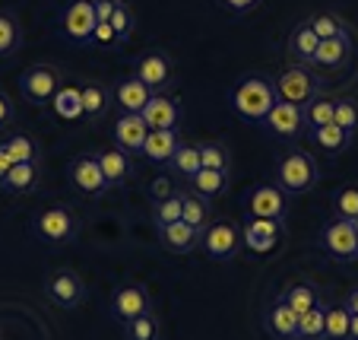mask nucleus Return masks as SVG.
I'll return each mask as SVG.
<instances>
[{"mask_svg":"<svg viewBox=\"0 0 358 340\" xmlns=\"http://www.w3.org/2000/svg\"><path fill=\"white\" fill-rule=\"evenodd\" d=\"M333 121L343 130H349L352 137L358 134V102L352 95H336V111H333Z\"/></svg>","mask_w":358,"mask_h":340,"instance_id":"41","label":"nucleus"},{"mask_svg":"<svg viewBox=\"0 0 358 340\" xmlns=\"http://www.w3.org/2000/svg\"><path fill=\"white\" fill-rule=\"evenodd\" d=\"M317 45H320V39L308 26V20H301L298 26H292L289 39H285V57H289V64H308L311 67V57L317 51Z\"/></svg>","mask_w":358,"mask_h":340,"instance_id":"23","label":"nucleus"},{"mask_svg":"<svg viewBox=\"0 0 358 340\" xmlns=\"http://www.w3.org/2000/svg\"><path fill=\"white\" fill-rule=\"evenodd\" d=\"M324 318H327V340H349L352 312L343 302H324Z\"/></svg>","mask_w":358,"mask_h":340,"instance_id":"33","label":"nucleus"},{"mask_svg":"<svg viewBox=\"0 0 358 340\" xmlns=\"http://www.w3.org/2000/svg\"><path fill=\"white\" fill-rule=\"evenodd\" d=\"M273 89H276V99H282V102L308 105L320 95V74L308 64H289L273 76Z\"/></svg>","mask_w":358,"mask_h":340,"instance_id":"3","label":"nucleus"},{"mask_svg":"<svg viewBox=\"0 0 358 340\" xmlns=\"http://www.w3.org/2000/svg\"><path fill=\"white\" fill-rule=\"evenodd\" d=\"M149 124L143 121L140 111H121L115 118V128H111V137H115V147H121L130 156H140L143 143H146Z\"/></svg>","mask_w":358,"mask_h":340,"instance_id":"17","label":"nucleus"},{"mask_svg":"<svg viewBox=\"0 0 358 340\" xmlns=\"http://www.w3.org/2000/svg\"><path fill=\"white\" fill-rule=\"evenodd\" d=\"M16 121V102L0 89V130H7Z\"/></svg>","mask_w":358,"mask_h":340,"instance_id":"46","label":"nucleus"},{"mask_svg":"<svg viewBox=\"0 0 358 340\" xmlns=\"http://www.w3.org/2000/svg\"><path fill=\"white\" fill-rule=\"evenodd\" d=\"M345 306H349V312L358 315V286H352L349 293H345Z\"/></svg>","mask_w":358,"mask_h":340,"instance_id":"49","label":"nucleus"},{"mask_svg":"<svg viewBox=\"0 0 358 340\" xmlns=\"http://www.w3.org/2000/svg\"><path fill=\"white\" fill-rule=\"evenodd\" d=\"M181 200H184L181 219H184L187 226H194V229L203 236V232H206V226L213 223V207H210V200L200 198V194H194V191H184Z\"/></svg>","mask_w":358,"mask_h":340,"instance_id":"30","label":"nucleus"},{"mask_svg":"<svg viewBox=\"0 0 358 340\" xmlns=\"http://www.w3.org/2000/svg\"><path fill=\"white\" fill-rule=\"evenodd\" d=\"M260 4H264V0H219V7L229 10V13H235V16L254 13V10H257Z\"/></svg>","mask_w":358,"mask_h":340,"instance_id":"45","label":"nucleus"},{"mask_svg":"<svg viewBox=\"0 0 358 340\" xmlns=\"http://www.w3.org/2000/svg\"><path fill=\"white\" fill-rule=\"evenodd\" d=\"M200 245H203V252H206V258H213V261H235L244 248L241 223L213 219V223L206 226V232L200 236Z\"/></svg>","mask_w":358,"mask_h":340,"instance_id":"7","label":"nucleus"},{"mask_svg":"<svg viewBox=\"0 0 358 340\" xmlns=\"http://www.w3.org/2000/svg\"><path fill=\"white\" fill-rule=\"evenodd\" d=\"M124 337L127 340H162V318H159L156 308L140 315V318L124 321Z\"/></svg>","mask_w":358,"mask_h":340,"instance_id":"34","label":"nucleus"},{"mask_svg":"<svg viewBox=\"0 0 358 340\" xmlns=\"http://www.w3.org/2000/svg\"><path fill=\"white\" fill-rule=\"evenodd\" d=\"M146 312H152V296H149L146 286L136 283V280L117 286L115 296H111V315H115L121 325L130 318H140V315H146Z\"/></svg>","mask_w":358,"mask_h":340,"instance_id":"15","label":"nucleus"},{"mask_svg":"<svg viewBox=\"0 0 358 340\" xmlns=\"http://www.w3.org/2000/svg\"><path fill=\"white\" fill-rule=\"evenodd\" d=\"M99 165L101 172H105V178H108L111 188H124V184L134 182V156L130 153H124L121 147H105V150L99 153Z\"/></svg>","mask_w":358,"mask_h":340,"instance_id":"21","label":"nucleus"},{"mask_svg":"<svg viewBox=\"0 0 358 340\" xmlns=\"http://www.w3.org/2000/svg\"><path fill=\"white\" fill-rule=\"evenodd\" d=\"M67 178H70V188L83 198H101V194H108L111 184L105 178L99 165V156H89V153H80V156L70 159V169H67Z\"/></svg>","mask_w":358,"mask_h":340,"instance_id":"8","label":"nucleus"},{"mask_svg":"<svg viewBox=\"0 0 358 340\" xmlns=\"http://www.w3.org/2000/svg\"><path fill=\"white\" fill-rule=\"evenodd\" d=\"M22 48V26L13 13L0 10V57H13Z\"/></svg>","mask_w":358,"mask_h":340,"instance_id":"36","label":"nucleus"},{"mask_svg":"<svg viewBox=\"0 0 358 340\" xmlns=\"http://www.w3.org/2000/svg\"><path fill=\"white\" fill-rule=\"evenodd\" d=\"M349 340H358V315L352 312V325H349Z\"/></svg>","mask_w":358,"mask_h":340,"instance_id":"50","label":"nucleus"},{"mask_svg":"<svg viewBox=\"0 0 358 340\" xmlns=\"http://www.w3.org/2000/svg\"><path fill=\"white\" fill-rule=\"evenodd\" d=\"M165 169H169L175 178H184V182H190V178H194L196 172L203 169V163H200V143L181 140V147L175 150V156L169 159V165H165Z\"/></svg>","mask_w":358,"mask_h":340,"instance_id":"29","label":"nucleus"},{"mask_svg":"<svg viewBox=\"0 0 358 340\" xmlns=\"http://www.w3.org/2000/svg\"><path fill=\"white\" fill-rule=\"evenodd\" d=\"M45 299L55 302L57 308L70 312V308H80L83 299H86V280L73 271V267H57L45 277Z\"/></svg>","mask_w":358,"mask_h":340,"instance_id":"6","label":"nucleus"},{"mask_svg":"<svg viewBox=\"0 0 358 340\" xmlns=\"http://www.w3.org/2000/svg\"><path fill=\"white\" fill-rule=\"evenodd\" d=\"M285 236V223L282 219H260V217H248L241 223V242L248 252L254 254H270L279 248Z\"/></svg>","mask_w":358,"mask_h":340,"instance_id":"12","label":"nucleus"},{"mask_svg":"<svg viewBox=\"0 0 358 340\" xmlns=\"http://www.w3.org/2000/svg\"><path fill=\"white\" fill-rule=\"evenodd\" d=\"M156 236H159V245L171 254H190L196 245H200V232H196L194 226H187L184 219L156 226Z\"/></svg>","mask_w":358,"mask_h":340,"instance_id":"20","label":"nucleus"},{"mask_svg":"<svg viewBox=\"0 0 358 340\" xmlns=\"http://www.w3.org/2000/svg\"><path fill=\"white\" fill-rule=\"evenodd\" d=\"M115 105L111 99V89L105 86L101 80H83L80 83V115L86 121H101V118L108 115V109Z\"/></svg>","mask_w":358,"mask_h":340,"instance_id":"19","label":"nucleus"},{"mask_svg":"<svg viewBox=\"0 0 358 340\" xmlns=\"http://www.w3.org/2000/svg\"><path fill=\"white\" fill-rule=\"evenodd\" d=\"M134 76L152 93H169L175 86V61L165 51H146L134 61Z\"/></svg>","mask_w":358,"mask_h":340,"instance_id":"10","label":"nucleus"},{"mask_svg":"<svg viewBox=\"0 0 358 340\" xmlns=\"http://www.w3.org/2000/svg\"><path fill=\"white\" fill-rule=\"evenodd\" d=\"M13 169V156H10V150L3 147V140H0V182H3V175Z\"/></svg>","mask_w":358,"mask_h":340,"instance_id":"48","label":"nucleus"},{"mask_svg":"<svg viewBox=\"0 0 358 340\" xmlns=\"http://www.w3.org/2000/svg\"><path fill=\"white\" fill-rule=\"evenodd\" d=\"M92 41H99V45H117L111 22H99V26H95V32H92Z\"/></svg>","mask_w":358,"mask_h":340,"instance_id":"47","label":"nucleus"},{"mask_svg":"<svg viewBox=\"0 0 358 340\" xmlns=\"http://www.w3.org/2000/svg\"><path fill=\"white\" fill-rule=\"evenodd\" d=\"M146 194L152 198V204H156V200H165V198L175 194V182H171L169 175H159V178H152V182L146 184Z\"/></svg>","mask_w":358,"mask_h":340,"instance_id":"44","label":"nucleus"},{"mask_svg":"<svg viewBox=\"0 0 358 340\" xmlns=\"http://www.w3.org/2000/svg\"><path fill=\"white\" fill-rule=\"evenodd\" d=\"M200 163L203 169L231 172V150L222 140H200Z\"/></svg>","mask_w":358,"mask_h":340,"instance_id":"37","label":"nucleus"},{"mask_svg":"<svg viewBox=\"0 0 358 340\" xmlns=\"http://www.w3.org/2000/svg\"><path fill=\"white\" fill-rule=\"evenodd\" d=\"M64 86V74L55 64H32L22 70L20 76V93L26 102H32L35 109H45Z\"/></svg>","mask_w":358,"mask_h":340,"instance_id":"5","label":"nucleus"},{"mask_svg":"<svg viewBox=\"0 0 358 340\" xmlns=\"http://www.w3.org/2000/svg\"><path fill=\"white\" fill-rule=\"evenodd\" d=\"M38 184H41V159H35V163H13V169L0 182V191H7V194H35Z\"/></svg>","mask_w":358,"mask_h":340,"instance_id":"24","label":"nucleus"},{"mask_svg":"<svg viewBox=\"0 0 358 340\" xmlns=\"http://www.w3.org/2000/svg\"><path fill=\"white\" fill-rule=\"evenodd\" d=\"M32 229H35V236L51 242V245H67V242H73L80 236V217L67 204L41 207L32 217Z\"/></svg>","mask_w":358,"mask_h":340,"instance_id":"4","label":"nucleus"},{"mask_svg":"<svg viewBox=\"0 0 358 340\" xmlns=\"http://www.w3.org/2000/svg\"><path fill=\"white\" fill-rule=\"evenodd\" d=\"M289 198L292 194H285L282 188H279L276 182H264L257 184V188L248 191V217H260V219H282L289 217Z\"/></svg>","mask_w":358,"mask_h":340,"instance_id":"11","label":"nucleus"},{"mask_svg":"<svg viewBox=\"0 0 358 340\" xmlns=\"http://www.w3.org/2000/svg\"><path fill=\"white\" fill-rule=\"evenodd\" d=\"M260 124H264V128L270 130L273 137H282V140H295V137L308 134V118H304V105L282 102V99H276V105L266 111V118H264Z\"/></svg>","mask_w":358,"mask_h":340,"instance_id":"13","label":"nucleus"},{"mask_svg":"<svg viewBox=\"0 0 358 340\" xmlns=\"http://www.w3.org/2000/svg\"><path fill=\"white\" fill-rule=\"evenodd\" d=\"M333 217L352 219V223L358 219V184L355 182L343 184V188L333 194Z\"/></svg>","mask_w":358,"mask_h":340,"instance_id":"40","label":"nucleus"},{"mask_svg":"<svg viewBox=\"0 0 358 340\" xmlns=\"http://www.w3.org/2000/svg\"><path fill=\"white\" fill-rule=\"evenodd\" d=\"M276 105V89H273V80H266V76H244L241 83L235 86V93H231V109L238 111L241 118H248V121L260 124L266 118V111Z\"/></svg>","mask_w":358,"mask_h":340,"instance_id":"2","label":"nucleus"},{"mask_svg":"<svg viewBox=\"0 0 358 340\" xmlns=\"http://www.w3.org/2000/svg\"><path fill=\"white\" fill-rule=\"evenodd\" d=\"M308 26L314 29V35H317V39H333V35L349 32L345 20H343V16H336L333 10H317V13H311V16H308Z\"/></svg>","mask_w":358,"mask_h":340,"instance_id":"39","label":"nucleus"},{"mask_svg":"<svg viewBox=\"0 0 358 340\" xmlns=\"http://www.w3.org/2000/svg\"><path fill=\"white\" fill-rule=\"evenodd\" d=\"M184 137L178 130H149L146 134V143H143L140 156L146 163H156V165H169V159L175 156V150L181 147Z\"/></svg>","mask_w":358,"mask_h":340,"instance_id":"25","label":"nucleus"},{"mask_svg":"<svg viewBox=\"0 0 358 340\" xmlns=\"http://www.w3.org/2000/svg\"><path fill=\"white\" fill-rule=\"evenodd\" d=\"M279 299L301 315V312H308L311 306H317L320 302V286L314 283V280H289V283L282 286Z\"/></svg>","mask_w":358,"mask_h":340,"instance_id":"28","label":"nucleus"},{"mask_svg":"<svg viewBox=\"0 0 358 340\" xmlns=\"http://www.w3.org/2000/svg\"><path fill=\"white\" fill-rule=\"evenodd\" d=\"M111 29H115L117 45H121V41H127L130 35H134V29H136V16H134V10H130L124 0H117L115 13H111Z\"/></svg>","mask_w":358,"mask_h":340,"instance_id":"43","label":"nucleus"},{"mask_svg":"<svg viewBox=\"0 0 358 340\" xmlns=\"http://www.w3.org/2000/svg\"><path fill=\"white\" fill-rule=\"evenodd\" d=\"M3 147L10 150L13 163H35L41 159V147L32 134H22V130H7L3 134Z\"/></svg>","mask_w":358,"mask_h":340,"instance_id":"32","label":"nucleus"},{"mask_svg":"<svg viewBox=\"0 0 358 340\" xmlns=\"http://www.w3.org/2000/svg\"><path fill=\"white\" fill-rule=\"evenodd\" d=\"M140 115H143V121L149 124V130H178L184 111H181V105H178L175 95L152 93V99L143 105Z\"/></svg>","mask_w":358,"mask_h":340,"instance_id":"18","label":"nucleus"},{"mask_svg":"<svg viewBox=\"0 0 358 340\" xmlns=\"http://www.w3.org/2000/svg\"><path fill=\"white\" fill-rule=\"evenodd\" d=\"M320 245H324L327 258L339 261V264H349L358 261V236H355V223L352 219H339L333 217L330 223L320 229Z\"/></svg>","mask_w":358,"mask_h":340,"instance_id":"9","label":"nucleus"},{"mask_svg":"<svg viewBox=\"0 0 358 340\" xmlns=\"http://www.w3.org/2000/svg\"><path fill=\"white\" fill-rule=\"evenodd\" d=\"M298 340H327V318H324V299L298 315Z\"/></svg>","mask_w":358,"mask_h":340,"instance_id":"35","label":"nucleus"},{"mask_svg":"<svg viewBox=\"0 0 358 340\" xmlns=\"http://www.w3.org/2000/svg\"><path fill=\"white\" fill-rule=\"evenodd\" d=\"M111 99L121 111H143V105L152 99V89L146 83H140L136 76H124L115 89H111Z\"/></svg>","mask_w":358,"mask_h":340,"instance_id":"26","label":"nucleus"},{"mask_svg":"<svg viewBox=\"0 0 358 340\" xmlns=\"http://www.w3.org/2000/svg\"><path fill=\"white\" fill-rule=\"evenodd\" d=\"M99 26V16H95V4L92 0H70L67 7H64V16H61V29L67 39L80 41H92V32Z\"/></svg>","mask_w":358,"mask_h":340,"instance_id":"16","label":"nucleus"},{"mask_svg":"<svg viewBox=\"0 0 358 340\" xmlns=\"http://www.w3.org/2000/svg\"><path fill=\"white\" fill-rule=\"evenodd\" d=\"M333 111H336V95H324L304 105V118H308V130L311 128H324V124H333Z\"/></svg>","mask_w":358,"mask_h":340,"instance_id":"38","label":"nucleus"},{"mask_svg":"<svg viewBox=\"0 0 358 340\" xmlns=\"http://www.w3.org/2000/svg\"><path fill=\"white\" fill-rule=\"evenodd\" d=\"M187 184H190V191H194V194H200V198H206V200H216V198H222L225 188H229V172L200 169Z\"/></svg>","mask_w":358,"mask_h":340,"instance_id":"31","label":"nucleus"},{"mask_svg":"<svg viewBox=\"0 0 358 340\" xmlns=\"http://www.w3.org/2000/svg\"><path fill=\"white\" fill-rule=\"evenodd\" d=\"M181 194H184V191H175L171 198L156 200V204H152V223L165 226V223H175V219H181V207H184Z\"/></svg>","mask_w":358,"mask_h":340,"instance_id":"42","label":"nucleus"},{"mask_svg":"<svg viewBox=\"0 0 358 340\" xmlns=\"http://www.w3.org/2000/svg\"><path fill=\"white\" fill-rule=\"evenodd\" d=\"M355 236H358V219H355Z\"/></svg>","mask_w":358,"mask_h":340,"instance_id":"51","label":"nucleus"},{"mask_svg":"<svg viewBox=\"0 0 358 340\" xmlns=\"http://www.w3.org/2000/svg\"><path fill=\"white\" fill-rule=\"evenodd\" d=\"M320 182V169L317 159L308 150H289L276 159V184L285 191V194H308L314 191Z\"/></svg>","mask_w":358,"mask_h":340,"instance_id":"1","label":"nucleus"},{"mask_svg":"<svg viewBox=\"0 0 358 340\" xmlns=\"http://www.w3.org/2000/svg\"><path fill=\"white\" fill-rule=\"evenodd\" d=\"M264 327L273 340H298V312L276 296L264 315Z\"/></svg>","mask_w":358,"mask_h":340,"instance_id":"22","label":"nucleus"},{"mask_svg":"<svg viewBox=\"0 0 358 340\" xmlns=\"http://www.w3.org/2000/svg\"><path fill=\"white\" fill-rule=\"evenodd\" d=\"M355 55V45H352V32L333 35V39H320L317 51L311 57V70L317 74H339L345 64Z\"/></svg>","mask_w":358,"mask_h":340,"instance_id":"14","label":"nucleus"},{"mask_svg":"<svg viewBox=\"0 0 358 340\" xmlns=\"http://www.w3.org/2000/svg\"><path fill=\"white\" fill-rule=\"evenodd\" d=\"M308 137H311V143L317 147V150H324L327 156H343V153L352 147V134L339 128L336 121L324 124V128H311Z\"/></svg>","mask_w":358,"mask_h":340,"instance_id":"27","label":"nucleus"}]
</instances>
